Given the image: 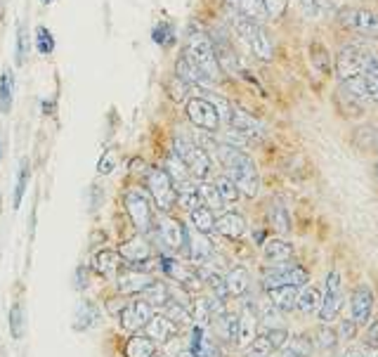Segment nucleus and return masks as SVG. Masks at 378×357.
I'll list each match as a JSON object with an SVG mask.
<instances>
[{"label":"nucleus","mask_w":378,"mask_h":357,"mask_svg":"<svg viewBox=\"0 0 378 357\" xmlns=\"http://www.w3.org/2000/svg\"><path fill=\"white\" fill-rule=\"evenodd\" d=\"M215 159L225 166L227 175L237 183L239 192L244 197H256L258 187H260V178H258V168L256 161H253L249 154L241 152L239 147L225 145V142H218V149H215Z\"/></svg>","instance_id":"f257e3e1"},{"label":"nucleus","mask_w":378,"mask_h":357,"mask_svg":"<svg viewBox=\"0 0 378 357\" xmlns=\"http://www.w3.org/2000/svg\"><path fill=\"white\" fill-rule=\"evenodd\" d=\"M185 57L194 64V67H199L204 71L213 83L220 81L223 69H220L218 57H215L213 41L208 38L206 31H201L199 27H189L187 38H185Z\"/></svg>","instance_id":"f03ea898"},{"label":"nucleus","mask_w":378,"mask_h":357,"mask_svg":"<svg viewBox=\"0 0 378 357\" xmlns=\"http://www.w3.org/2000/svg\"><path fill=\"white\" fill-rule=\"evenodd\" d=\"M173 152L185 161V166L189 168V175H192L194 180H201V183H204L208 175H211L213 159L204 147L197 145V142L178 135V138L173 140Z\"/></svg>","instance_id":"7ed1b4c3"},{"label":"nucleus","mask_w":378,"mask_h":357,"mask_svg":"<svg viewBox=\"0 0 378 357\" xmlns=\"http://www.w3.org/2000/svg\"><path fill=\"white\" fill-rule=\"evenodd\" d=\"M234 31L244 38V43L251 48V53L258 57V60L263 62H270L272 57H275V43H272L270 34H267V29L263 24H256V22H249V19L234 15Z\"/></svg>","instance_id":"20e7f679"},{"label":"nucleus","mask_w":378,"mask_h":357,"mask_svg":"<svg viewBox=\"0 0 378 357\" xmlns=\"http://www.w3.org/2000/svg\"><path fill=\"white\" fill-rule=\"evenodd\" d=\"M147 190L161 213H171L175 204H178V190H175V183L171 175L166 173V168H149Z\"/></svg>","instance_id":"39448f33"},{"label":"nucleus","mask_w":378,"mask_h":357,"mask_svg":"<svg viewBox=\"0 0 378 357\" xmlns=\"http://www.w3.org/2000/svg\"><path fill=\"white\" fill-rule=\"evenodd\" d=\"M123 206L128 211L130 223L135 225V230L140 235H149L154 230V211H152V201H149L147 192L142 190H128L126 197H123Z\"/></svg>","instance_id":"423d86ee"},{"label":"nucleus","mask_w":378,"mask_h":357,"mask_svg":"<svg viewBox=\"0 0 378 357\" xmlns=\"http://www.w3.org/2000/svg\"><path fill=\"white\" fill-rule=\"evenodd\" d=\"M310 282L308 270L301 268V265H270V268L263 270V289H277V287H305Z\"/></svg>","instance_id":"0eeeda50"},{"label":"nucleus","mask_w":378,"mask_h":357,"mask_svg":"<svg viewBox=\"0 0 378 357\" xmlns=\"http://www.w3.org/2000/svg\"><path fill=\"white\" fill-rule=\"evenodd\" d=\"M187 119L192 121V126H197L199 131H206V133H218L220 128V114L215 105L208 97H189L187 100Z\"/></svg>","instance_id":"6e6552de"},{"label":"nucleus","mask_w":378,"mask_h":357,"mask_svg":"<svg viewBox=\"0 0 378 357\" xmlns=\"http://www.w3.org/2000/svg\"><path fill=\"white\" fill-rule=\"evenodd\" d=\"M374 57L369 55V50H364L362 45H345L336 60V74L338 79H353V76H364V71L371 64Z\"/></svg>","instance_id":"1a4fd4ad"},{"label":"nucleus","mask_w":378,"mask_h":357,"mask_svg":"<svg viewBox=\"0 0 378 357\" xmlns=\"http://www.w3.org/2000/svg\"><path fill=\"white\" fill-rule=\"evenodd\" d=\"M345 303L343 296V284H341V272L331 270L327 275V287H324V298H322V308H319V320L324 324H331L341 313Z\"/></svg>","instance_id":"9d476101"},{"label":"nucleus","mask_w":378,"mask_h":357,"mask_svg":"<svg viewBox=\"0 0 378 357\" xmlns=\"http://www.w3.org/2000/svg\"><path fill=\"white\" fill-rule=\"evenodd\" d=\"M338 19H341L345 29L355 31V34L371 38V41L378 38V15H374V12L360 8H345L338 12Z\"/></svg>","instance_id":"9b49d317"},{"label":"nucleus","mask_w":378,"mask_h":357,"mask_svg":"<svg viewBox=\"0 0 378 357\" xmlns=\"http://www.w3.org/2000/svg\"><path fill=\"white\" fill-rule=\"evenodd\" d=\"M156 232H159L161 244H164L168 251L178 253L187 246V227L182 225L178 218L168 216V213H161L159 220H156Z\"/></svg>","instance_id":"f8f14e48"},{"label":"nucleus","mask_w":378,"mask_h":357,"mask_svg":"<svg viewBox=\"0 0 378 357\" xmlns=\"http://www.w3.org/2000/svg\"><path fill=\"white\" fill-rule=\"evenodd\" d=\"M154 317V308L149 305L145 298L140 301H133L128 305H123V310L119 313V320H121V327L128 329V331H140L147 327V322Z\"/></svg>","instance_id":"ddd939ff"},{"label":"nucleus","mask_w":378,"mask_h":357,"mask_svg":"<svg viewBox=\"0 0 378 357\" xmlns=\"http://www.w3.org/2000/svg\"><path fill=\"white\" fill-rule=\"evenodd\" d=\"M371 313H374V291L369 284H360L350 298V317L357 322V327H364L371 322Z\"/></svg>","instance_id":"4468645a"},{"label":"nucleus","mask_w":378,"mask_h":357,"mask_svg":"<svg viewBox=\"0 0 378 357\" xmlns=\"http://www.w3.org/2000/svg\"><path fill=\"white\" fill-rule=\"evenodd\" d=\"M185 253L189 256V261L192 263L206 265V263H211V258H213V244H211V239H208V235L199 232L197 227H187Z\"/></svg>","instance_id":"2eb2a0df"},{"label":"nucleus","mask_w":378,"mask_h":357,"mask_svg":"<svg viewBox=\"0 0 378 357\" xmlns=\"http://www.w3.org/2000/svg\"><path fill=\"white\" fill-rule=\"evenodd\" d=\"M230 128L234 133H239L241 138L246 140H258L263 138V123H260L256 116H251L249 112L239 107H232V114H230Z\"/></svg>","instance_id":"dca6fc26"},{"label":"nucleus","mask_w":378,"mask_h":357,"mask_svg":"<svg viewBox=\"0 0 378 357\" xmlns=\"http://www.w3.org/2000/svg\"><path fill=\"white\" fill-rule=\"evenodd\" d=\"M161 270H164L171 279H175V284H180V287L199 289V284H201L199 272H194L192 268H187V265H182L180 261H175L171 256L161 258Z\"/></svg>","instance_id":"f3484780"},{"label":"nucleus","mask_w":378,"mask_h":357,"mask_svg":"<svg viewBox=\"0 0 378 357\" xmlns=\"http://www.w3.org/2000/svg\"><path fill=\"white\" fill-rule=\"evenodd\" d=\"M152 282H154V277L147 275V272L138 270V268L123 270V272L116 275V287H119V294H123V296L142 294V291H145Z\"/></svg>","instance_id":"a211bd4d"},{"label":"nucleus","mask_w":378,"mask_h":357,"mask_svg":"<svg viewBox=\"0 0 378 357\" xmlns=\"http://www.w3.org/2000/svg\"><path fill=\"white\" fill-rule=\"evenodd\" d=\"M256 336H258V313L251 308V305H246L239 315V331H237V341H234V346L249 348L251 343L256 341Z\"/></svg>","instance_id":"6ab92c4d"},{"label":"nucleus","mask_w":378,"mask_h":357,"mask_svg":"<svg viewBox=\"0 0 378 357\" xmlns=\"http://www.w3.org/2000/svg\"><path fill=\"white\" fill-rule=\"evenodd\" d=\"M227 5H230L234 15L249 19V22L265 24L270 19V12H267L263 0H227Z\"/></svg>","instance_id":"aec40b11"},{"label":"nucleus","mask_w":378,"mask_h":357,"mask_svg":"<svg viewBox=\"0 0 378 357\" xmlns=\"http://www.w3.org/2000/svg\"><path fill=\"white\" fill-rule=\"evenodd\" d=\"M215 232L227 239H241L246 235V218L237 211H225L220 218H215Z\"/></svg>","instance_id":"412c9836"},{"label":"nucleus","mask_w":378,"mask_h":357,"mask_svg":"<svg viewBox=\"0 0 378 357\" xmlns=\"http://www.w3.org/2000/svg\"><path fill=\"white\" fill-rule=\"evenodd\" d=\"M119 253L121 258H126L128 263H145L149 256H152V246H149V242L145 239V235H135L126 239L121 246H119Z\"/></svg>","instance_id":"4be33fe9"},{"label":"nucleus","mask_w":378,"mask_h":357,"mask_svg":"<svg viewBox=\"0 0 378 357\" xmlns=\"http://www.w3.org/2000/svg\"><path fill=\"white\" fill-rule=\"evenodd\" d=\"M175 76H178L180 81H185L187 86H197V88H211L213 86V81L208 79L199 67H194L185 55H182L178 60V64H175Z\"/></svg>","instance_id":"5701e85b"},{"label":"nucleus","mask_w":378,"mask_h":357,"mask_svg":"<svg viewBox=\"0 0 378 357\" xmlns=\"http://www.w3.org/2000/svg\"><path fill=\"white\" fill-rule=\"evenodd\" d=\"M147 336L156 343H166L171 341L175 334H178V324H175L168 315H154L152 320L147 322Z\"/></svg>","instance_id":"b1692460"},{"label":"nucleus","mask_w":378,"mask_h":357,"mask_svg":"<svg viewBox=\"0 0 378 357\" xmlns=\"http://www.w3.org/2000/svg\"><path fill=\"white\" fill-rule=\"evenodd\" d=\"M298 294H301V289L298 287H277V289L267 291V298L275 303L277 310H282V313H291V310L298 308Z\"/></svg>","instance_id":"393cba45"},{"label":"nucleus","mask_w":378,"mask_h":357,"mask_svg":"<svg viewBox=\"0 0 378 357\" xmlns=\"http://www.w3.org/2000/svg\"><path fill=\"white\" fill-rule=\"evenodd\" d=\"M93 268L100 277L114 279L119 275V268H121V253L119 251H100L93 261Z\"/></svg>","instance_id":"a878e982"},{"label":"nucleus","mask_w":378,"mask_h":357,"mask_svg":"<svg viewBox=\"0 0 378 357\" xmlns=\"http://www.w3.org/2000/svg\"><path fill=\"white\" fill-rule=\"evenodd\" d=\"M263 253H265L267 261L275 263V265L277 263H289L293 258V246L289 242H284V239L272 237L263 244Z\"/></svg>","instance_id":"bb28decb"},{"label":"nucleus","mask_w":378,"mask_h":357,"mask_svg":"<svg viewBox=\"0 0 378 357\" xmlns=\"http://www.w3.org/2000/svg\"><path fill=\"white\" fill-rule=\"evenodd\" d=\"M322 298H324L322 289L315 287V284H305V287H301V294H298V310L305 315L319 313V308H322Z\"/></svg>","instance_id":"cd10ccee"},{"label":"nucleus","mask_w":378,"mask_h":357,"mask_svg":"<svg viewBox=\"0 0 378 357\" xmlns=\"http://www.w3.org/2000/svg\"><path fill=\"white\" fill-rule=\"evenodd\" d=\"M100 324V308L90 301H83L81 305L76 308V317H74V329L78 331H88V329H95Z\"/></svg>","instance_id":"c85d7f7f"},{"label":"nucleus","mask_w":378,"mask_h":357,"mask_svg":"<svg viewBox=\"0 0 378 357\" xmlns=\"http://www.w3.org/2000/svg\"><path fill=\"white\" fill-rule=\"evenodd\" d=\"M123 355L126 357H154L156 355V341H152L149 336H130L126 341V348H123Z\"/></svg>","instance_id":"c756f323"},{"label":"nucleus","mask_w":378,"mask_h":357,"mask_svg":"<svg viewBox=\"0 0 378 357\" xmlns=\"http://www.w3.org/2000/svg\"><path fill=\"white\" fill-rule=\"evenodd\" d=\"M249 284H251V277H249V270L246 268H234L230 275L225 277V289H227V296L232 298H239L249 291Z\"/></svg>","instance_id":"7c9ffc66"},{"label":"nucleus","mask_w":378,"mask_h":357,"mask_svg":"<svg viewBox=\"0 0 378 357\" xmlns=\"http://www.w3.org/2000/svg\"><path fill=\"white\" fill-rule=\"evenodd\" d=\"M15 105V74L12 69H3L0 74V112L8 116Z\"/></svg>","instance_id":"2f4dec72"},{"label":"nucleus","mask_w":378,"mask_h":357,"mask_svg":"<svg viewBox=\"0 0 378 357\" xmlns=\"http://www.w3.org/2000/svg\"><path fill=\"white\" fill-rule=\"evenodd\" d=\"M142 298H145L152 308H166V305L171 303V287L164 282H152L142 291Z\"/></svg>","instance_id":"473e14b6"},{"label":"nucleus","mask_w":378,"mask_h":357,"mask_svg":"<svg viewBox=\"0 0 378 357\" xmlns=\"http://www.w3.org/2000/svg\"><path fill=\"white\" fill-rule=\"evenodd\" d=\"M189 218H192V227H197V230L204 232V235L215 232V213L208 209V206H199V209H194L192 213H189Z\"/></svg>","instance_id":"72a5a7b5"},{"label":"nucleus","mask_w":378,"mask_h":357,"mask_svg":"<svg viewBox=\"0 0 378 357\" xmlns=\"http://www.w3.org/2000/svg\"><path fill=\"white\" fill-rule=\"evenodd\" d=\"M166 173L173 178L175 187L182 185V183H189V180H194L192 175H189V168L185 166V161H182L175 152L166 159Z\"/></svg>","instance_id":"f704fd0d"},{"label":"nucleus","mask_w":378,"mask_h":357,"mask_svg":"<svg viewBox=\"0 0 378 357\" xmlns=\"http://www.w3.org/2000/svg\"><path fill=\"white\" fill-rule=\"evenodd\" d=\"M213 185H215V190H218L220 199H223L225 204H234V201H239L241 192H239L237 183H234L230 175H220V178H215Z\"/></svg>","instance_id":"c9c22d12"},{"label":"nucleus","mask_w":378,"mask_h":357,"mask_svg":"<svg viewBox=\"0 0 378 357\" xmlns=\"http://www.w3.org/2000/svg\"><path fill=\"white\" fill-rule=\"evenodd\" d=\"M197 190H199V197H201V201H204V206H208L211 211H223L225 209V201L220 199V194H218V190H215V185H211V183H199L197 185Z\"/></svg>","instance_id":"e433bc0d"},{"label":"nucleus","mask_w":378,"mask_h":357,"mask_svg":"<svg viewBox=\"0 0 378 357\" xmlns=\"http://www.w3.org/2000/svg\"><path fill=\"white\" fill-rule=\"evenodd\" d=\"M270 227L277 232V235H286L291 230V220H289V213L282 204H272L270 206Z\"/></svg>","instance_id":"4c0bfd02"},{"label":"nucleus","mask_w":378,"mask_h":357,"mask_svg":"<svg viewBox=\"0 0 378 357\" xmlns=\"http://www.w3.org/2000/svg\"><path fill=\"white\" fill-rule=\"evenodd\" d=\"M34 43H36V50L41 53L43 57H48L55 53V36L48 27H36V34H34Z\"/></svg>","instance_id":"58836bf2"},{"label":"nucleus","mask_w":378,"mask_h":357,"mask_svg":"<svg viewBox=\"0 0 378 357\" xmlns=\"http://www.w3.org/2000/svg\"><path fill=\"white\" fill-rule=\"evenodd\" d=\"M364 83H367L369 100L378 105V57H374L371 64L367 67V71H364Z\"/></svg>","instance_id":"ea45409f"},{"label":"nucleus","mask_w":378,"mask_h":357,"mask_svg":"<svg viewBox=\"0 0 378 357\" xmlns=\"http://www.w3.org/2000/svg\"><path fill=\"white\" fill-rule=\"evenodd\" d=\"M26 185H29V161L22 159V164H19V175H17V187H15V201H12L15 209L22 206V199L26 194Z\"/></svg>","instance_id":"a19ab883"},{"label":"nucleus","mask_w":378,"mask_h":357,"mask_svg":"<svg viewBox=\"0 0 378 357\" xmlns=\"http://www.w3.org/2000/svg\"><path fill=\"white\" fill-rule=\"evenodd\" d=\"M29 57V43H26V29L22 22H17V41H15V64L24 67Z\"/></svg>","instance_id":"79ce46f5"},{"label":"nucleus","mask_w":378,"mask_h":357,"mask_svg":"<svg viewBox=\"0 0 378 357\" xmlns=\"http://www.w3.org/2000/svg\"><path fill=\"white\" fill-rule=\"evenodd\" d=\"M279 313H282V310H277V308H275V303L267 301V303L260 305L258 317H260V320H263L265 327L275 329V327H282V315H279Z\"/></svg>","instance_id":"37998d69"},{"label":"nucleus","mask_w":378,"mask_h":357,"mask_svg":"<svg viewBox=\"0 0 378 357\" xmlns=\"http://www.w3.org/2000/svg\"><path fill=\"white\" fill-rule=\"evenodd\" d=\"M10 334L12 339H22L24 336V308L19 303L10 308Z\"/></svg>","instance_id":"c03bdc74"},{"label":"nucleus","mask_w":378,"mask_h":357,"mask_svg":"<svg viewBox=\"0 0 378 357\" xmlns=\"http://www.w3.org/2000/svg\"><path fill=\"white\" fill-rule=\"evenodd\" d=\"M286 353L296 355V357H310L312 355V341L305 339V336H298V339H293L291 343H286Z\"/></svg>","instance_id":"a18cd8bd"},{"label":"nucleus","mask_w":378,"mask_h":357,"mask_svg":"<svg viewBox=\"0 0 378 357\" xmlns=\"http://www.w3.org/2000/svg\"><path fill=\"white\" fill-rule=\"evenodd\" d=\"M312 62H315V67L322 71V74H329L331 69V60H329V53L324 50L322 43H312Z\"/></svg>","instance_id":"49530a36"},{"label":"nucleus","mask_w":378,"mask_h":357,"mask_svg":"<svg viewBox=\"0 0 378 357\" xmlns=\"http://www.w3.org/2000/svg\"><path fill=\"white\" fill-rule=\"evenodd\" d=\"M319 348L322 350H334L336 348V343H338V334L334 331V327L331 324H324L322 322V327H319Z\"/></svg>","instance_id":"de8ad7c7"},{"label":"nucleus","mask_w":378,"mask_h":357,"mask_svg":"<svg viewBox=\"0 0 378 357\" xmlns=\"http://www.w3.org/2000/svg\"><path fill=\"white\" fill-rule=\"evenodd\" d=\"M152 38H154V43H159V45H171L175 41V31L168 22H161L154 27Z\"/></svg>","instance_id":"09e8293b"},{"label":"nucleus","mask_w":378,"mask_h":357,"mask_svg":"<svg viewBox=\"0 0 378 357\" xmlns=\"http://www.w3.org/2000/svg\"><path fill=\"white\" fill-rule=\"evenodd\" d=\"M116 166H119V154H116V149H109V152H104L100 157V164H97V173L100 175H109L116 171Z\"/></svg>","instance_id":"8fccbe9b"},{"label":"nucleus","mask_w":378,"mask_h":357,"mask_svg":"<svg viewBox=\"0 0 378 357\" xmlns=\"http://www.w3.org/2000/svg\"><path fill=\"white\" fill-rule=\"evenodd\" d=\"M249 348H251V357H270L272 353H275V348H272L267 334L265 336H256V341H253Z\"/></svg>","instance_id":"3c124183"},{"label":"nucleus","mask_w":378,"mask_h":357,"mask_svg":"<svg viewBox=\"0 0 378 357\" xmlns=\"http://www.w3.org/2000/svg\"><path fill=\"white\" fill-rule=\"evenodd\" d=\"M267 339H270L275 350H284L286 343H289V331H286L284 327H275V329L267 331Z\"/></svg>","instance_id":"603ef678"},{"label":"nucleus","mask_w":378,"mask_h":357,"mask_svg":"<svg viewBox=\"0 0 378 357\" xmlns=\"http://www.w3.org/2000/svg\"><path fill=\"white\" fill-rule=\"evenodd\" d=\"M357 334V322L350 317V320H343L341 322V339L343 341H353Z\"/></svg>","instance_id":"864d4df0"},{"label":"nucleus","mask_w":378,"mask_h":357,"mask_svg":"<svg viewBox=\"0 0 378 357\" xmlns=\"http://www.w3.org/2000/svg\"><path fill=\"white\" fill-rule=\"evenodd\" d=\"M267 12H270V17H282L284 10H286V0H263Z\"/></svg>","instance_id":"5fc2aeb1"},{"label":"nucleus","mask_w":378,"mask_h":357,"mask_svg":"<svg viewBox=\"0 0 378 357\" xmlns=\"http://www.w3.org/2000/svg\"><path fill=\"white\" fill-rule=\"evenodd\" d=\"M367 346L378 348V322H374V329H369V334H367Z\"/></svg>","instance_id":"6e6d98bb"},{"label":"nucleus","mask_w":378,"mask_h":357,"mask_svg":"<svg viewBox=\"0 0 378 357\" xmlns=\"http://www.w3.org/2000/svg\"><path fill=\"white\" fill-rule=\"evenodd\" d=\"M308 12H317V0H298Z\"/></svg>","instance_id":"4d7b16f0"},{"label":"nucleus","mask_w":378,"mask_h":357,"mask_svg":"<svg viewBox=\"0 0 378 357\" xmlns=\"http://www.w3.org/2000/svg\"><path fill=\"white\" fill-rule=\"evenodd\" d=\"M343 357H364V353H362V350H357V348H348Z\"/></svg>","instance_id":"13d9d810"},{"label":"nucleus","mask_w":378,"mask_h":357,"mask_svg":"<svg viewBox=\"0 0 378 357\" xmlns=\"http://www.w3.org/2000/svg\"><path fill=\"white\" fill-rule=\"evenodd\" d=\"M364 357H378V348L367 346V353H364Z\"/></svg>","instance_id":"bf43d9fd"},{"label":"nucleus","mask_w":378,"mask_h":357,"mask_svg":"<svg viewBox=\"0 0 378 357\" xmlns=\"http://www.w3.org/2000/svg\"><path fill=\"white\" fill-rule=\"evenodd\" d=\"M180 357H197V355H194L192 350H185V353H180Z\"/></svg>","instance_id":"052dcab7"},{"label":"nucleus","mask_w":378,"mask_h":357,"mask_svg":"<svg viewBox=\"0 0 378 357\" xmlns=\"http://www.w3.org/2000/svg\"><path fill=\"white\" fill-rule=\"evenodd\" d=\"M3 149H5V147H3V140H0V159H3Z\"/></svg>","instance_id":"680f3d73"},{"label":"nucleus","mask_w":378,"mask_h":357,"mask_svg":"<svg viewBox=\"0 0 378 357\" xmlns=\"http://www.w3.org/2000/svg\"><path fill=\"white\" fill-rule=\"evenodd\" d=\"M41 3H43V5H50V3H55V0H41Z\"/></svg>","instance_id":"e2e57ef3"},{"label":"nucleus","mask_w":378,"mask_h":357,"mask_svg":"<svg viewBox=\"0 0 378 357\" xmlns=\"http://www.w3.org/2000/svg\"><path fill=\"white\" fill-rule=\"evenodd\" d=\"M376 175H378V164H376Z\"/></svg>","instance_id":"0e129e2a"},{"label":"nucleus","mask_w":378,"mask_h":357,"mask_svg":"<svg viewBox=\"0 0 378 357\" xmlns=\"http://www.w3.org/2000/svg\"><path fill=\"white\" fill-rule=\"evenodd\" d=\"M154 357H156V355H154Z\"/></svg>","instance_id":"69168bd1"}]
</instances>
